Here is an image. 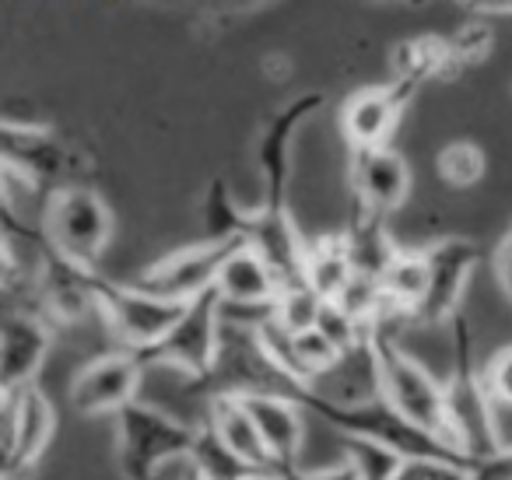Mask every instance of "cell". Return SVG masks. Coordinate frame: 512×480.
<instances>
[{
    "label": "cell",
    "mask_w": 512,
    "mask_h": 480,
    "mask_svg": "<svg viewBox=\"0 0 512 480\" xmlns=\"http://www.w3.org/2000/svg\"><path fill=\"white\" fill-rule=\"evenodd\" d=\"M449 333H453V347H449L453 365H449V379L442 382L446 386L449 424H453V442L460 456H467L477 466L484 459L498 456L505 442L495 424V403L484 389V365H477L470 319L460 312L449 323Z\"/></svg>",
    "instance_id": "6da1fadb"
},
{
    "label": "cell",
    "mask_w": 512,
    "mask_h": 480,
    "mask_svg": "<svg viewBox=\"0 0 512 480\" xmlns=\"http://www.w3.org/2000/svg\"><path fill=\"white\" fill-rule=\"evenodd\" d=\"M372 354L379 365V386L383 396L418 428H425L428 435L442 438L456 449L453 442V424H449V407H446V386L432 379L421 361H414L411 354L400 347L397 333H393V319H379L369 330ZM460 452V449H456Z\"/></svg>",
    "instance_id": "7a4b0ae2"
},
{
    "label": "cell",
    "mask_w": 512,
    "mask_h": 480,
    "mask_svg": "<svg viewBox=\"0 0 512 480\" xmlns=\"http://www.w3.org/2000/svg\"><path fill=\"white\" fill-rule=\"evenodd\" d=\"M299 403H302V410H309L313 417L327 421L330 428H337V435L369 438V442L386 445V449H393L404 459H446V463H460L474 470V463H470L467 456H460L449 442H442V438L428 435V431L418 428L414 421H407L386 396L358 403V407H334V403L320 400V396H313L306 389Z\"/></svg>",
    "instance_id": "3957f363"
},
{
    "label": "cell",
    "mask_w": 512,
    "mask_h": 480,
    "mask_svg": "<svg viewBox=\"0 0 512 480\" xmlns=\"http://www.w3.org/2000/svg\"><path fill=\"white\" fill-rule=\"evenodd\" d=\"M260 330L264 326H242L228 323V319L221 323L218 361H214L211 379L204 382V386H211V396H235V400L288 396V400H302L306 386L278 365Z\"/></svg>",
    "instance_id": "277c9868"
},
{
    "label": "cell",
    "mask_w": 512,
    "mask_h": 480,
    "mask_svg": "<svg viewBox=\"0 0 512 480\" xmlns=\"http://www.w3.org/2000/svg\"><path fill=\"white\" fill-rule=\"evenodd\" d=\"M193 438L197 428L144 400H134L116 414V456L127 480H155L162 463L190 459Z\"/></svg>",
    "instance_id": "5b68a950"
},
{
    "label": "cell",
    "mask_w": 512,
    "mask_h": 480,
    "mask_svg": "<svg viewBox=\"0 0 512 480\" xmlns=\"http://www.w3.org/2000/svg\"><path fill=\"white\" fill-rule=\"evenodd\" d=\"M113 235V211L92 186H64L50 193L43 211V239L57 253L85 270H99V260Z\"/></svg>",
    "instance_id": "8992f818"
},
{
    "label": "cell",
    "mask_w": 512,
    "mask_h": 480,
    "mask_svg": "<svg viewBox=\"0 0 512 480\" xmlns=\"http://www.w3.org/2000/svg\"><path fill=\"white\" fill-rule=\"evenodd\" d=\"M221 295L207 291V295L193 298L183 309L179 323L165 333L158 344L134 351V358L141 365H162V368H179L190 379L207 382L218 361V344H221Z\"/></svg>",
    "instance_id": "52a82bcc"
},
{
    "label": "cell",
    "mask_w": 512,
    "mask_h": 480,
    "mask_svg": "<svg viewBox=\"0 0 512 480\" xmlns=\"http://www.w3.org/2000/svg\"><path fill=\"white\" fill-rule=\"evenodd\" d=\"M92 298L95 309L106 319V326L130 351H144V347L158 344L179 323V316L186 309V305L162 302V298L148 295L137 284H123L102 274L92 277Z\"/></svg>",
    "instance_id": "ba28073f"
},
{
    "label": "cell",
    "mask_w": 512,
    "mask_h": 480,
    "mask_svg": "<svg viewBox=\"0 0 512 480\" xmlns=\"http://www.w3.org/2000/svg\"><path fill=\"white\" fill-rule=\"evenodd\" d=\"M239 246H246V242L228 239V242H197V246H183V249H176V253L155 260L151 267H144L130 284H137V288L148 291V295L162 298V302L190 305L193 298L214 291L221 267H225L228 256H232Z\"/></svg>",
    "instance_id": "9c48e42d"
},
{
    "label": "cell",
    "mask_w": 512,
    "mask_h": 480,
    "mask_svg": "<svg viewBox=\"0 0 512 480\" xmlns=\"http://www.w3.org/2000/svg\"><path fill=\"white\" fill-rule=\"evenodd\" d=\"M0 158L4 176L25 186H50V193L74 183V158L46 123H18L15 116L0 127Z\"/></svg>",
    "instance_id": "30bf717a"
},
{
    "label": "cell",
    "mask_w": 512,
    "mask_h": 480,
    "mask_svg": "<svg viewBox=\"0 0 512 480\" xmlns=\"http://www.w3.org/2000/svg\"><path fill=\"white\" fill-rule=\"evenodd\" d=\"M327 102L323 92H306L292 99L288 106L274 109L267 127L256 137V169H260V183H264V204L260 211L278 218L288 214V179H292V144L299 127Z\"/></svg>",
    "instance_id": "8fae6325"
},
{
    "label": "cell",
    "mask_w": 512,
    "mask_h": 480,
    "mask_svg": "<svg viewBox=\"0 0 512 480\" xmlns=\"http://www.w3.org/2000/svg\"><path fill=\"white\" fill-rule=\"evenodd\" d=\"M57 431V410L39 386L4 396V480H25Z\"/></svg>",
    "instance_id": "7c38bea8"
},
{
    "label": "cell",
    "mask_w": 512,
    "mask_h": 480,
    "mask_svg": "<svg viewBox=\"0 0 512 480\" xmlns=\"http://www.w3.org/2000/svg\"><path fill=\"white\" fill-rule=\"evenodd\" d=\"M141 372L144 365L134 358V351H109L92 358L88 365L78 368V375L71 379V403L78 414L95 417V414H120L123 407H130L141 389Z\"/></svg>",
    "instance_id": "4fadbf2b"
},
{
    "label": "cell",
    "mask_w": 512,
    "mask_h": 480,
    "mask_svg": "<svg viewBox=\"0 0 512 480\" xmlns=\"http://www.w3.org/2000/svg\"><path fill=\"white\" fill-rule=\"evenodd\" d=\"M428 260V295L421 305V323H453L460 316V298L467 291L470 270L481 263V246L463 235H446V239L425 246Z\"/></svg>",
    "instance_id": "5bb4252c"
},
{
    "label": "cell",
    "mask_w": 512,
    "mask_h": 480,
    "mask_svg": "<svg viewBox=\"0 0 512 480\" xmlns=\"http://www.w3.org/2000/svg\"><path fill=\"white\" fill-rule=\"evenodd\" d=\"M53 344L50 323L29 309H11L0 330V389L4 396L36 386V375Z\"/></svg>",
    "instance_id": "9a60e30c"
},
{
    "label": "cell",
    "mask_w": 512,
    "mask_h": 480,
    "mask_svg": "<svg viewBox=\"0 0 512 480\" xmlns=\"http://www.w3.org/2000/svg\"><path fill=\"white\" fill-rule=\"evenodd\" d=\"M95 274H99V270L78 267V263L67 260L64 253H57L50 242H43L39 263H36V295L57 323L71 326L95 309V298H92Z\"/></svg>",
    "instance_id": "2e32d148"
},
{
    "label": "cell",
    "mask_w": 512,
    "mask_h": 480,
    "mask_svg": "<svg viewBox=\"0 0 512 480\" xmlns=\"http://www.w3.org/2000/svg\"><path fill=\"white\" fill-rule=\"evenodd\" d=\"M411 193V165L390 148L351 155V204L390 218Z\"/></svg>",
    "instance_id": "e0dca14e"
},
{
    "label": "cell",
    "mask_w": 512,
    "mask_h": 480,
    "mask_svg": "<svg viewBox=\"0 0 512 480\" xmlns=\"http://www.w3.org/2000/svg\"><path fill=\"white\" fill-rule=\"evenodd\" d=\"M414 95H407L404 88L379 85V88H365L355 92L341 109V130L351 144V155L355 151H372V148H386L390 134L397 130L400 113L407 109Z\"/></svg>",
    "instance_id": "ac0fdd59"
},
{
    "label": "cell",
    "mask_w": 512,
    "mask_h": 480,
    "mask_svg": "<svg viewBox=\"0 0 512 480\" xmlns=\"http://www.w3.org/2000/svg\"><path fill=\"white\" fill-rule=\"evenodd\" d=\"M214 291L221 295V302L235 305V309H274L281 295V281L271 270V263L253 246H239L221 267Z\"/></svg>",
    "instance_id": "d6986e66"
},
{
    "label": "cell",
    "mask_w": 512,
    "mask_h": 480,
    "mask_svg": "<svg viewBox=\"0 0 512 480\" xmlns=\"http://www.w3.org/2000/svg\"><path fill=\"white\" fill-rule=\"evenodd\" d=\"M249 417L260 428L267 452H271L274 466H299L302 438H306V424H302V403L288 400V396H249L242 400Z\"/></svg>",
    "instance_id": "ffe728a7"
},
{
    "label": "cell",
    "mask_w": 512,
    "mask_h": 480,
    "mask_svg": "<svg viewBox=\"0 0 512 480\" xmlns=\"http://www.w3.org/2000/svg\"><path fill=\"white\" fill-rule=\"evenodd\" d=\"M393 85L407 95L418 92L432 78H456L453 71V39L442 36H418L407 39L393 50Z\"/></svg>",
    "instance_id": "44dd1931"
},
{
    "label": "cell",
    "mask_w": 512,
    "mask_h": 480,
    "mask_svg": "<svg viewBox=\"0 0 512 480\" xmlns=\"http://www.w3.org/2000/svg\"><path fill=\"white\" fill-rule=\"evenodd\" d=\"M358 281L355 260H351L348 235H323L309 242L306 253V284L323 302H341L348 288Z\"/></svg>",
    "instance_id": "7402d4cb"
},
{
    "label": "cell",
    "mask_w": 512,
    "mask_h": 480,
    "mask_svg": "<svg viewBox=\"0 0 512 480\" xmlns=\"http://www.w3.org/2000/svg\"><path fill=\"white\" fill-rule=\"evenodd\" d=\"M379 295L393 316H418L428 295V260L425 249H397L390 267L379 274Z\"/></svg>",
    "instance_id": "603a6c76"
},
{
    "label": "cell",
    "mask_w": 512,
    "mask_h": 480,
    "mask_svg": "<svg viewBox=\"0 0 512 480\" xmlns=\"http://www.w3.org/2000/svg\"><path fill=\"white\" fill-rule=\"evenodd\" d=\"M190 466L197 480H264L274 473L256 470L249 459H242L225 438L218 435V428L211 424V417L197 424V438L190 449Z\"/></svg>",
    "instance_id": "cb8c5ba5"
},
{
    "label": "cell",
    "mask_w": 512,
    "mask_h": 480,
    "mask_svg": "<svg viewBox=\"0 0 512 480\" xmlns=\"http://www.w3.org/2000/svg\"><path fill=\"white\" fill-rule=\"evenodd\" d=\"M207 417H211V424L218 428V435L225 438V442L232 445L242 459H249L256 470L278 473V466H274L264 438H260V428H256V421L249 417L246 403L235 400V396H211Z\"/></svg>",
    "instance_id": "d4e9b609"
},
{
    "label": "cell",
    "mask_w": 512,
    "mask_h": 480,
    "mask_svg": "<svg viewBox=\"0 0 512 480\" xmlns=\"http://www.w3.org/2000/svg\"><path fill=\"white\" fill-rule=\"evenodd\" d=\"M348 246H351V260H355L358 277L365 281H379L390 260L397 256V242L386 232V218L383 214H372L365 207L351 204V225H348Z\"/></svg>",
    "instance_id": "484cf974"
},
{
    "label": "cell",
    "mask_w": 512,
    "mask_h": 480,
    "mask_svg": "<svg viewBox=\"0 0 512 480\" xmlns=\"http://www.w3.org/2000/svg\"><path fill=\"white\" fill-rule=\"evenodd\" d=\"M204 221H207L204 242H228V239L246 242L249 232H253V214H246L239 204H235L225 179H211V186H207Z\"/></svg>",
    "instance_id": "4316f807"
},
{
    "label": "cell",
    "mask_w": 512,
    "mask_h": 480,
    "mask_svg": "<svg viewBox=\"0 0 512 480\" xmlns=\"http://www.w3.org/2000/svg\"><path fill=\"white\" fill-rule=\"evenodd\" d=\"M323 309H327V302L309 284H295V288H281L271 323L281 326L285 333H292V337H299V333H309L320 326Z\"/></svg>",
    "instance_id": "83f0119b"
},
{
    "label": "cell",
    "mask_w": 512,
    "mask_h": 480,
    "mask_svg": "<svg viewBox=\"0 0 512 480\" xmlns=\"http://www.w3.org/2000/svg\"><path fill=\"white\" fill-rule=\"evenodd\" d=\"M341 442H344V459L355 466L362 480H397L404 456H397V452L379 442H369V438L341 435Z\"/></svg>",
    "instance_id": "f1b7e54d"
},
{
    "label": "cell",
    "mask_w": 512,
    "mask_h": 480,
    "mask_svg": "<svg viewBox=\"0 0 512 480\" xmlns=\"http://www.w3.org/2000/svg\"><path fill=\"white\" fill-rule=\"evenodd\" d=\"M435 169H439L442 183L467 190V186H474L484 176V151L474 141H449L435 155Z\"/></svg>",
    "instance_id": "f546056e"
},
{
    "label": "cell",
    "mask_w": 512,
    "mask_h": 480,
    "mask_svg": "<svg viewBox=\"0 0 512 480\" xmlns=\"http://www.w3.org/2000/svg\"><path fill=\"white\" fill-rule=\"evenodd\" d=\"M316 330H320L341 354L355 351V347H362L365 340H369V326H362L348 309H344V305H337V302H327V309H323L320 326H316Z\"/></svg>",
    "instance_id": "4dcf8cb0"
},
{
    "label": "cell",
    "mask_w": 512,
    "mask_h": 480,
    "mask_svg": "<svg viewBox=\"0 0 512 480\" xmlns=\"http://www.w3.org/2000/svg\"><path fill=\"white\" fill-rule=\"evenodd\" d=\"M484 389H488L491 403L512 407V344L498 347V351L484 361Z\"/></svg>",
    "instance_id": "1f68e13d"
},
{
    "label": "cell",
    "mask_w": 512,
    "mask_h": 480,
    "mask_svg": "<svg viewBox=\"0 0 512 480\" xmlns=\"http://www.w3.org/2000/svg\"><path fill=\"white\" fill-rule=\"evenodd\" d=\"M397 480H474V470L446 459H404Z\"/></svg>",
    "instance_id": "d6a6232c"
},
{
    "label": "cell",
    "mask_w": 512,
    "mask_h": 480,
    "mask_svg": "<svg viewBox=\"0 0 512 480\" xmlns=\"http://www.w3.org/2000/svg\"><path fill=\"white\" fill-rule=\"evenodd\" d=\"M274 477L278 480H362L348 459H341V463H334V466H320V470H306V466H281Z\"/></svg>",
    "instance_id": "836d02e7"
},
{
    "label": "cell",
    "mask_w": 512,
    "mask_h": 480,
    "mask_svg": "<svg viewBox=\"0 0 512 480\" xmlns=\"http://www.w3.org/2000/svg\"><path fill=\"white\" fill-rule=\"evenodd\" d=\"M495 277H498V288L512 298V221H509V232L498 239L495 249Z\"/></svg>",
    "instance_id": "e575fe53"
},
{
    "label": "cell",
    "mask_w": 512,
    "mask_h": 480,
    "mask_svg": "<svg viewBox=\"0 0 512 480\" xmlns=\"http://www.w3.org/2000/svg\"><path fill=\"white\" fill-rule=\"evenodd\" d=\"M474 480H512V445L474 466Z\"/></svg>",
    "instance_id": "d590c367"
},
{
    "label": "cell",
    "mask_w": 512,
    "mask_h": 480,
    "mask_svg": "<svg viewBox=\"0 0 512 480\" xmlns=\"http://www.w3.org/2000/svg\"><path fill=\"white\" fill-rule=\"evenodd\" d=\"M481 11H502V15H512V8H481Z\"/></svg>",
    "instance_id": "8d00e7d4"
},
{
    "label": "cell",
    "mask_w": 512,
    "mask_h": 480,
    "mask_svg": "<svg viewBox=\"0 0 512 480\" xmlns=\"http://www.w3.org/2000/svg\"><path fill=\"white\" fill-rule=\"evenodd\" d=\"M190 480H197V477H193V473H190ZM264 480H278V477H264Z\"/></svg>",
    "instance_id": "74e56055"
}]
</instances>
